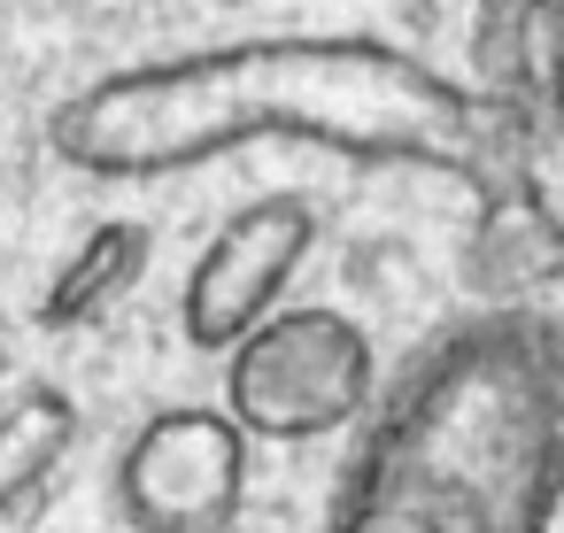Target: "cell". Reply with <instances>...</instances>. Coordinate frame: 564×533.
Listing matches in <instances>:
<instances>
[{
  "instance_id": "obj_1",
  "label": "cell",
  "mask_w": 564,
  "mask_h": 533,
  "mask_svg": "<svg viewBox=\"0 0 564 533\" xmlns=\"http://www.w3.org/2000/svg\"><path fill=\"white\" fill-rule=\"evenodd\" d=\"M471 117V94L379 40H248L186 63H148L78 94L55 117V148L117 178L209 163L263 132H302L340 155L464 163Z\"/></svg>"
},
{
  "instance_id": "obj_2",
  "label": "cell",
  "mask_w": 564,
  "mask_h": 533,
  "mask_svg": "<svg viewBox=\"0 0 564 533\" xmlns=\"http://www.w3.org/2000/svg\"><path fill=\"white\" fill-rule=\"evenodd\" d=\"M564 494L556 325L502 309L417 348L364 433L333 533H549Z\"/></svg>"
},
{
  "instance_id": "obj_3",
  "label": "cell",
  "mask_w": 564,
  "mask_h": 533,
  "mask_svg": "<svg viewBox=\"0 0 564 533\" xmlns=\"http://www.w3.org/2000/svg\"><path fill=\"white\" fill-rule=\"evenodd\" d=\"M371 379H379V356L356 317L279 309L232 348L225 402H232V425L256 440H317V433L364 417Z\"/></svg>"
},
{
  "instance_id": "obj_4",
  "label": "cell",
  "mask_w": 564,
  "mask_h": 533,
  "mask_svg": "<svg viewBox=\"0 0 564 533\" xmlns=\"http://www.w3.org/2000/svg\"><path fill=\"white\" fill-rule=\"evenodd\" d=\"M132 533H225L248 502V433L232 410H155L117 464Z\"/></svg>"
},
{
  "instance_id": "obj_5",
  "label": "cell",
  "mask_w": 564,
  "mask_h": 533,
  "mask_svg": "<svg viewBox=\"0 0 564 533\" xmlns=\"http://www.w3.org/2000/svg\"><path fill=\"white\" fill-rule=\"evenodd\" d=\"M317 248V202L310 194H256L248 209H232L217 225V240L202 248V263L186 271V348H240L271 302L286 294V279L302 271V255Z\"/></svg>"
},
{
  "instance_id": "obj_6",
  "label": "cell",
  "mask_w": 564,
  "mask_h": 533,
  "mask_svg": "<svg viewBox=\"0 0 564 533\" xmlns=\"http://www.w3.org/2000/svg\"><path fill=\"white\" fill-rule=\"evenodd\" d=\"M471 63L487 101L533 132H564V0H479Z\"/></svg>"
},
{
  "instance_id": "obj_7",
  "label": "cell",
  "mask_w": 564,
  "mask_h": 533,
  "mask_svg": "<svg viewBox=\"0 0 564 533\" xmlns=\"http://www.w3.org/2000/svg\"><path fill=\"white\" fill-rule=\"evenodd\" d=\"M140 271H148V225L109 217V225H94V232L70 248V263L55 271L40 317H47V325H94V317L140 279Z\"/></svg>"
},
{
  "instance_id": "obj_8",
  "label": "cell",
  "mask_w": 564,
  "mask_h": 533,
  "mask_svg": "<svg viewBox=\"0 0 564 533\" xmlns=\"http://www.w3.org/2000/svg\"><path fill=\"white\" fill-rule=\"evenodd\" d=\"M78 440V402L63 387H24L17 402H0V510H17Z\"/></svg>"
}]
</instances>
